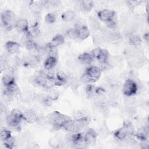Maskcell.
<instances>
[{
	"label": "cell",
	"instance_id": "obj_17",
	"mask_svg": "<svg viewBox=\"0 0 149 149\" xmlns=\"http://www.w3.org/2000/svg\"><path fill=\"white\" fill-rule=\"evenodd\" d=\"M64 42H65V38L61 34H57L52 37L51 43L52 44V45L56 47L63 44Z\"/></svg>",
	"mask_w": 149,
	"mask_h": 149
},
{
	"label": "cell",
	"instance_id": "obj_25",
	"mask_svg": "<svg viewBox=\"0 0 149 149\" xmlns=\"http://www.w3.org/2000/svg\"><path fill=\"white\" fill-rule=\"evenodd\" d=\"M66 34L71 39L79 38L78 29H77V28L69 29L66 31Z\"/></svg>",
	"mask_w": 149,
	"mask_h": 149
},
{
	"label": "cell",
	"instance_id": "obj_19",
	"mask_svg": "<svg viewBox=\"0 0 149 149\" xmlns=\"http://www.w3.org/2000/svg\"><path fill=\"white\" fill-rule=\"evenodd\" d=\"M61 17L64 22H71L75 17V13L72 10H67L62 14Z\"/></svg>",
	"mask_w": 149,
	"mask_h": 149
},
{
	"label": "cell",
	"instance_id": "obj_20",
	"mask_svg": "<svg viewBox=\"0 0 149 149\" xmlns=\"http://www.w3.org/2000/svg\"><path fill=\"white\" fill-rule=\"evenodd\" d=\"M129 42L130 45L137 47L140 45L141 42V38L137 35L135 34H130L129 36Z\"/></svg>",
	"mask_w": 149,
	"mask_h": 149
},
{
	"label": "cell",
	"instance_id": "obj_33",
	"mask_svg": "<svg viewBox=\"0 0 149 149\" xmlns=\"http://www.w3.org/2000/svg\"><path fill=\"white\" fill-rule=\"evenodd\" d=\"M148 37H149V36H148V33L144 34V40H145L147 42L148 41V39H149Z\"/></svg>",
	"mask_w": 149,
	"mask_h": 149
},
{
	"label": "cell",
	"instance_id": "obj_30",
	"mask_svg": "<svg viewBox=\"0 0 149 149\" xmlns=\"http://www.w3.org/2000/svg\"><path fill=\"white\" fill-rule=\"evenodd\" d=\"M4 145L6 148L9 149H12L13 148L15 145V139H13L12 136L6 140L3 141Z\"/></svg>",
	"mask_w": 149,
	"mask_h": 149
},
{
	"label": "cell",
	"instance_id": "obj_28",
	"mask_svg": "<svg viewBox=\"0 0 149 149\" xmlns=\"http://www.w3.org/2000/svg\"><path fill=\"white\" fill-rule=\"evenodd\" d=\"M45 20L48 24H52L56 20V16L53 13H48L45 16Z\"/></svg>",
	"mask_w": 149,
	"mask_h": 149
},
{
	"label": "cell",
	"instance_id": "obj_32",
	"mask_svg": "<svg viewBox=\"0 0 149 149\" xmlns=\"http://www.w3.org/2000/svg\"><path fill=\"white\" fill-rule=\"evenodd\" d=\"M86 94L88 97H91L93 95V93H95V88L91 84H88L86 87Z\"/></svg>",
	"mask_w": 149,
	"mask_h": 149
},
{
	"label": "cell",
	"instance_id": "obj_7",
	"mask_svg": "<svg viewBox=\"0 0 149 149\" xmlns=\"http://www.w3.org/2000/svg\"><path fill=\"white\" fill-rule=\"evenodd\" d=\"M97 133L93 129H88L84 136V140L87 144H95L97 139Z\"/></svg>",
	"mask_w": 149,
	"mask_h": 149
},
{
	"label": "cell",
	"instance_id": "obj_26",
	"mask_svg": "<svg viewBox=\"0 0 149 149\" xmlns=\"http://www.w3.org/2000/svg\"><path fill=\"white\" fill-rule=\"evenodd\" d=\"M93 41L94 43H95L96 44H101L102 42H104V41H105L104 34H100V33L95 34L93 36Z\"/></svg>",
	"mask_w": 149,
	"mask_h": 149
},
{
	"label": "cell",
	"instance_id": "obj_24",
	"mask_svg": "<svg viewBox=\"0 0 149 149\" xmlns=\"http://www.w3.org/2000/svg\"><path fill=\"white\" fill-rule=\"evenodd\" d=\"M120 59L118 56L109 55L108 57V59L107 60V63L109 66H115L117 64H118V63L120 62Z\"/></svg>",
	"mask_w": 149,
	"mask_h": 149
},
{
	"label": "cell",
	"instance_id": "obj_5",
	"mask_svg": "<svg viewBox=\"0 0 149 149\" xmlns=\"http://www.w3.org/2000/svg\"><path fill=\"white\" fill-rule=\"evenodd\" d=\"M115 13L113 10L109 9H103L98 12L97 16L100 20L102 22H108L114 19Z\"/></svg>",
	"mask_w": 149,
	"mask_h": 149
},
{
	"label": "cell",
	"instance_id": "obj_18",
	"mask_svg": "<svg viewBox=\"0 0 149 149\" xmlns=\"http://www.w3.org/2000/svg\"><path fill=\"white\" fill-rule=\"evenodd\" d=\"M2 83L5 87H8L15 84V80L14 77L10 74H6L3 75L2 79Z\"/></svg>",
	"mask_w": 149,
	"mask_h": 149
},
{
	"label": "cell",
	"instance_id": "obj_2",
	"mask_svg": "<svg viewBox=\"0 0 149 149\" xmlns=\"http://www.w3.org/2000/svg\"><path fill=\"white\" fill-rule=\"evenodd\" d=\"M6 120L9 126L18 129L20 126V122L23 120V113L17 109H13L6 116Z\"/></svg>",
	"mask_w": 149,
	"mask_h": 149
},
{
	"label": "cell",
	"instance_id": "obj_4",
	"mask_svg": "<svg viewBox=\"0 0 149 149\" xmlns=\"http://www.w3.org/2000/svg\"><path fill=\"white\" fill-rule=\"evenodd\" d=\"M138 87L136 83L132 79H127L123 86L122 91L127 97H132L135 95L137 91Z\"/></svg>",
	"mask_w": 149,
	"mask_h": 149
},
{
	"label": "cell",
	"instance_id": "obj_8",
	"mask_svg": "<svg viewBox=\"0 0 149 149\" xmlns=\"http://www.w3.org/2000/svg\"><path fill=\"white\" fill-rule=\"evenodd\" d=\"M15 28L19 33H26L29 31V24L25 19H20L16 20Z\"/></svg>",
	"mask_w": 149,
	"mask_h": 149
},
{
	"label": "cell",
	"instance_id": "obj_14",
	"mask_svg": "<svg viewBox=\"0 0 149 149\" xmlns=\"http://www.w3.org/2000/svg\"><path fill=\"white\" fill-rule=\"evenodd\" d=\"M58 59L52 57L48 56L44 61V69L48 70H52L57 64Z\"/></svg>",
	"mask_w": 149,
	"mask_h": 149
},
{
	"label": "cell",
	"instance_id": "obj_31",
	"mask_svg": "<svg viewBox=\"0 0 149 149\" xmlns=\"http://www.w3.org/2000/svg\"><path fill=\"white\" fill-rule=\"evenodd\" d=\"M0 136H1V140H3V141L6 140V139H9V137H10L12 136H11V132L9 130L5 129H2L1 131Z\"/></svg>",
	"mask_w": 149,
	"mask_h": 149
},
{
	"label": "cell",
	"instance_id": "obj_21",
	"mask_svg": "<svg viewBox=\"0 0 149 149\" xmlns=\"http://www.w3.org/2000/svg\"><path fill=\"white\" fill-rule=\"evenodd\" d=\"M94 3L91 1H81L80 3V8L84 11H90L93 8Z\"/></svg>",
	"mask_w": 149,
	"mask_h": 149
},
{
	"label": "cell",
	"instance_id": "obj_15",
	"mask_svg": "<svg viewBox=\"0 0 149 149\" xmlns=\"http://www.w3.org/2000/svg\"><path fill=\"white\" fill-rule=\"evenodd\" d=\"M33 83L37 86L45 88L47 83V78L41 74H38L33 78Z\"/></svg>",
	"mask_w": 149,
	"mask_h": 149
},
{
	"label": "cell",
	"instance_id": "obj_23",
	"mask_svg": "<svg viewBox=\"0 0 149 149\" xmlns=\"http://www.w3.org/2000/svg\"><path fill=\"white\" fill-rule=\"evenodd\" d=\"M88 23L90 25V27L94 30H97L100 28V24L98 22V20L94 17H90L88 19Z\"/></svg>",
	"mask_w": 149,
	"mask_h": 149
},
{
	"label": "cell",
	"instance_id": "obj_22",
	"mask_svg": "<svg viewBox=\"0 0 149 149\" xmlns=\"http://www.w3.org/2000/svg\"><path fill=\"white\" fill-rule=\"evenodd\" d=\"M48 144L51 148H56L61 147V146L62 145V143L61 140L57 137H52L49 140Z\"/></svg>",
	"mask_w": 149,
	"mask_h": 149
},
{
	"label": "cell",
	"instance_id": "obj_16",
	"mask_svg": "<svg viewBox=\"0 0 149 149\" xmlns=\"http://www.w3.org/2000/svg\"><path fill=\"white\" fill-rule=\"evenodd\" d=\"M90 34V30L85 26H81L78 28L79 38L81 40H85L89 37Z\"/></svg>",
	"mask_w": 149,
	"mask_h": 149
},
{
	"label": "cell",
	"instance_id": "obj_11",
	"mask_svg": "<svg viewBox=\"0 0 149 149\" xmlns=\"http://www.w3.org/2000/svg\"><path fill=\"white\" fill-rule=\"evenodd\" d=\"M109 56V54L107 49L100 48L95 59H96L100 63L104 64L107 63Z\"/></svg>",
	"mask_w": 149,
	"mask_h": 149
},
{
	"label": "cell",
	"instance_id": "obj_9",
	"mask_svg": "<svg viewBox=\"0 0 149 149\" xmlns=\"http://www.w3.org/2000/svg\"><path fill=\"white\" fill-rule=\"evenodd\" d=\"M5 49L10 54H15L19 51L20 45L16 41H9L5 44Z\"/></svg>",
	"mask_w": 149,
	"mask_h": 149
},
{
	"label": "cell",
	"instance_id": "obj_3",
	"mask_svg": "<svg viewBox=\"0 0 149 149\" xmlns=\"http://www.w3.org/2000/svg\"><path fill=\"white\" fill-rule=\"evenodd\" d=\"M1 19L3 27L8 30H10L15 27L16 16L15 12L11 10H5L1 13Z\"/></svg>",
	"mask_w": 149,
	"mask_h": 149
},
{
	"label": "cell",
	"instance_id": "obj_1",
	"mask_svg": "<svg viewBox=\"0 0 149 149\" xmlns=\"http://www.w3.org/2000/svg\"><path fill=\"white\" fill-rule=\"evenodd\" d=\"M70 118L58 111H54L48 116V120L51 123L55 129H61L63 124Z\"/></svg>",
	"mask_w": 149,
	"mask_h": 149
},
{
	"label": "cell",
	"instance_id": "obj_29",
	"mask_svg": "<svg viewBox=\"0 0 149 149\" xmlns=\"http://www.w3.org/2000/svg\"><path fill=\"white\" fill-rule=\"evenodd\" d=\"M80 80L81 82L83 83H86V84H89L90 83H93L94 82V80L91 78V77L87 74L86 72L82 74V76L80 77Z\"/></svg>",
	"mask_w": 149,
	"mask_h": 149
},
{
	"label": "cell",
	"instance_id": "obj_13",
	"mask_svg": "<svg viewBox=\"0 0 149 149\" xmlns=\"http://www.w3.org/2000/svg\"><path fill=\"white\" fill-rule=\"evenodd\" d=\"M62 128L69 132H77L75 120H72L70 118L65 122Z\"/></svg>",
	"mask_w": 149,
	"mask_h": 149
},
{
	"label": "cell",
	"instance_id": "obj_6",
	"mask_svg": "<svg viewBox=\"0 0 149 149\" xmlns=\"http://www.w3.org/2000/svg\"><path fill=\"white\" fill-rule=\"evenodd\" d=\"M85 72L88 74L95 82L100 77L101 74V69L100 67L92 66L88 68Z\"/></svg>",
	"mask_w": 149,
	"mask_h": 149
},
{
	"label": "cell",
	"instance_id": "obj_12",
	"mask_svg": "<svg viewBox=\"0 0 149 149\" xmlns=\"http://www.w3.org/2000/svg\"><path fill=\"white\" fill-rule=\"evenodd\" d=\"M78 60L81 64L84 65L90 64L94 60V58L90 54L88 53H83L80 54L78 57Z\"/></svg>",
	"mask_w": 149,
	"mask_h": 149
},
{
	"label": "cell",
	"instance_id": "obj_10",
	"mask_svg": "<svg viewBox=\"0 0 149 149\" xmlns=\"http://www.w3.org/2000/svg\"><path fill=\"white\" fill-rule=\"evenodd\" d=\"M38 116L32 110H27L23 113V120L28 123H34L37 121Z\"/></svg>",
	"mask_w": 149,
	"mask_h": 149
},
{
	"label": "cell",
	"instance_id": "obj_27",
	"mask_svg": "<svg viewBox=\"0 0 149 149\" xmlns=\"http://www.w3.org/2000/svg\"><path fill=\"white\" fill-rule=\"evenodd\" d=\"M59 96V93L54 89H50V90L48 92V94L47 95L48 98L51 100V101H54L56 100Z\"/></svg>",
	"mask_w": 149,
	"mask_h": 149
}]
</instances>
